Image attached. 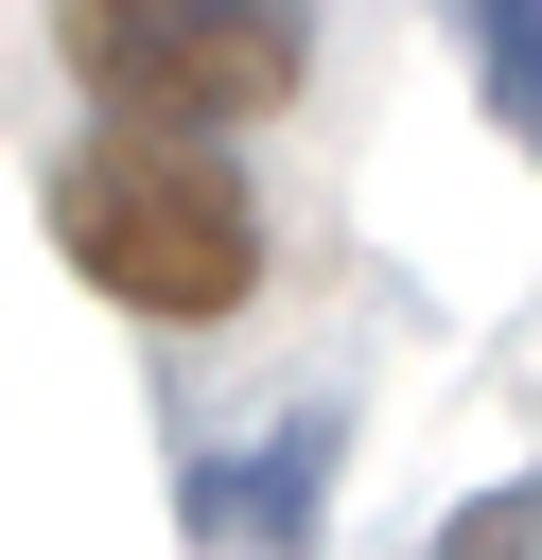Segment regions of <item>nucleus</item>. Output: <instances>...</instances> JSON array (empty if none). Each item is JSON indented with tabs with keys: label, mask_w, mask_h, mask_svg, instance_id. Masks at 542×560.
Masks as SVG:
<instances>
[{
	"label": "nucleus",
	"mask_w": 542,
	"mask_h": 560,
	"mask_svg": "<svg viewBox=\"0 0 542 560\" xmlns=\"http://www.w3.org/2000/svg\"><path fill=\"white\" fill-rule=\"evenodd\" d=\"M52 245H70L122 315H245V280H262V192L227 175V140L105 122V140L52 175Z\"/></svg>",
	"instance_id": "1"
},
{
	"label": "nucleus",
	"mask_w": 542,
	"mask_h": 560,
	"mask_svg": "<svg viewBox=\"0 0 542 560\" xmlns=\"http://www.w3.org/2000/svg\"><path fill=\"white\" fill-rule=\"evenodd\" d=\"M52 35L87 70V105L157 122V140H227L315 70V0H52Z\"/></svg>",
	"instance_id": "2"
},
{
	"label": "nucleus",
	"mask_w": 542,
	"mask_h": 560,
	"mask_svg": "<svg viewBox=\"0 0 542 560\" xmlns=\"http://www.w3.org/2000/svg\"><path fill=\"white\" fill-rule=\"evenodd\" d=\"M332 438H350V420H332V402H297L262 455H192V490H175V508H192V560H315Z\"/></svg>",
	"instance_id": "3"
},
{
	"label": "nucleus",
	"mask_w": 542,
	"mask_h": 560,
	"mask_svg": "<svg viewBox=\"0 0 542 560\" xmlns=\"http://www.w3.org/2000/svg\"><path fill=\"white\" fill-rule=\"evenodd\" d=\"M455 35H472V70H490V122L542 140V0H455Z\"/></svg>",
	"instance_id": "4"
},
{
	"label": "nucleus",
	"mask_w": 542,
	"mask_h": 560,
	"mask_svg": "<svg viewBox=\"0 0 542 560\" xmlns=\"http://www.w3.org/2000/svg\"><path fill=\"white\" fill-rule=\"evenodd\" d=\"M437 560H542V472H507V490H472V508L437 525Z\"/></svg>",
	"instance_id": "5"
}]
</instances>
